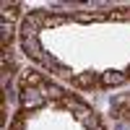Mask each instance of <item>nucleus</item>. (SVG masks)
Masks as SVG:
<instances>
[{"label":"nucleus","mask_w":130,"mask_h":130,"mask_svg":"<svg viewBox=\"0 0 130 130\" xmlns=\"http://www.w3.org/2000/svg\"><path fill=\"white\" fill-rule=\"evenodd\" d=\"M3 16L10 21V18H16L18 16V3H8V0H5V3H3Z\"/></svg>","instance_id":"9b49d317"},{"label":"nucleus","mask_w":130,"mask_h":130,"mask_svg":"<svg viewBox=\"0 0 130 130\" xmlns=\"http://www.w3.org/2000/svg\"><path fill=\"white\" fill-rule=\"evenodd\" d=\"M68 16H50L44 13V24H42V29H55V26H62V24H68Z\"/></svg>","instance_id":"0eeeda50"},{"label":"nucleus","mask_w":130,"mask_h":130,"mask_svg":"<svg viewBox=\"0 0 130 130\" xmlns=\"http://www.w3.org/2000/svg\"><path fill=\"white\" fill-rule=\"evenodd\" d=\"M115 117H120V120H130V99H120L115 104V109H112Z\"/></svg>","instance_id":"423d86ee"},{"label":"nucleus","mask_w":130,"mask_h":130,"mask_svg":"<svg viewBox=\"0 0 130 130\" xmlns=\"http://www.w3.org/2000/svg\"><path fill=\"white\" fill-rule=\"evenodd\" d=\"M73 83L78 86V89H89V91H91V89H96L102 81L96 78V73L89 70V73H78V75H73Z\"/></svg>","instance_id":"f03ea898"},{"label":"nucleus","mask_w":130,"mask_h":130,"mask_svg":"<svg viewBox=\"0 0 130 130\" xmlns=\"http://www.w3.org/2000/svg\"><path fill=\"white\" fill-rule=\"evenodd\" d=\"M127 75H130V70H127Z\"/></svg>","instance_id":"f8f14e48"},{"label":"nucleus","mask_w":130,"mask_h":130,"mask_svg":"<svg viewBox=\"0 0 130 130\" xmlns=\"http://www.w3.org/2000/svg\"><path fill=\"white\" fill-rule=\"evenodd\" d=\"M107 21H130V8H125V10H109V13H107Z\"/></svg>","instance_id":"1a4fd4ad"},{"label":"nucleus","mask_w":130,"mask_h":130,"mask_svg":"<svg viewBox=\"0 0 130 130\" xmlns=\"http://www.w3.org/2000/svg\"><path fill=\"white\" fill-rule=\"evenodd\" d=\"M21 102H24V109H26V107H39L42 104V99L37 96L34 89H24V91H21Z\"/></svg>","instance_id":"39448f33"},{"label":"nucleus","mask_w":130,"mask_h":130,"mask_svg":"<svg viewBox=\"0 0 130 130\" xmlns=\"http://www.w3.org/2000/svg\"><path fill=\"white\" fill-rule=\"evenodd\" d=\"M13 73H16V62H13V57H10V52H3V75L10 78Z\"/></svg>","instance_id":"6e6552de"},{"label":"nucleus","mask_w":130,"mask_h":130,"mask_svg":"<svg viewBox=\"0 0 130 130\" xmlns=\"http://www.w3.org/2000/svg\"><path fill=\"white\" fill-rule=\"evenodd\" d=\"M39 94L44 96V99H52V102H60L62 96H65V91L60 89V86H50V83L42 86V91H39Z\"/></svg>","instance_id":"20e7f679"},{"label":"nucleus","mask_w":130,"mask_h":130,"mask_svg":"<svg viewBox=\"0 0 130 130\" xmlns=\"http://www.w3.org/2000/svg\"><path fill=\"white\" fill-rule=\"evenodd\" d=\"M75 18L83 24H91V21H107V13H78Z\"/></svg>","instance_id":"9d476101"},{"label":"nucleus","mask_w":130,"mask_h":130,"mask_svg":"<svg viewBox=\"0 0 130 130\" xmlns=\"http://www.w3.org/2000/svg\"><path fill=\"white\" fill-rule=\"evenodd\" d=\"M125 78H127L125 73H117V70H107V73L102 75L99 81H102V86H120Z\"/></svg>","instance_id":"7ed1b4c3"},{"label":"nucleus","mask_w":130,"mask_h":130,"mask_svg":"<svg viewBox=\"0 0 130 130\" xmlns=\"http://www.w3.org/2000/svg\"><path fill=\"white\" fill-rule=\"evenodd\" d=\"M47 81H44V75L37 73V70H24L21 73V78H18V86H21V91L24 89H42Z\"/></svg>","instance_id":"f257e3e1"}]
</instances>
